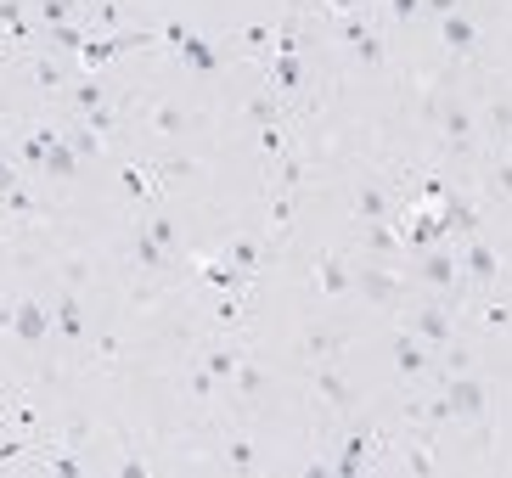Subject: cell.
Segmentation results:
<instances>
[{"label": "cell", "instance_id": "obj_1", "mask_svg": "<svg viewBox=\"0 0 512 478\" xmlns=\"http://www.w3.org/2000/svg\"><path fill=\"white\" fill-rule=\"evenodd\" d=\"M434 383L445 389L456 422H467V428H490V383L473 377V366H467V372H439L434 366Z\"/></svg>", "mask_w": 512, "mask_h": 478}, {"label": "cell", "instance_id": "obj_2", "mask_svg": "<svg viewBox=\"0 0 512 478\" xmlns=\"http://www.w3.org/2000/svg\"><path fill=\"white\" fill-rule=\"evenodd\" d=\"M434 124H439V141H445V152L451 158H473V147H479V124H473V113H467L462 96H439L434 102Z\"/></svg>", "mask_w": 512, "mask_h": 478}, {"label": "cell", "instance_id": "obj_3", "mask_svg": "<svg viewBox=\"0 0 512 478\" xmlns=\"http://www.w3.org/2000/svg\"><path fill=\"white\" fill-rule=\"evenodd\" d=\"M434 29H439V45L451 51L456 62H479L484 57V29L467 17V6H456V12L434 17Z\"/></svg>", "mask_w": 512, "mask_h": 478}, {"label": "cell", "instance_id": "obj_4", "mask_svg": "<svg viewBox=\"0 0 512 478\" xmlns=\"http://www.w3.org/2000/svg\"><path fill=\"white\" fill-rule=\"evenodd\" d=\"M406 327L417 332L422 344L434 349H445V344H456V321H451V304H439V299H422V304H411L406 310Z\"/></svg>", "mask_w": 512, "mask_h": 478}, {"label": "cell", "instance_id": "obj_5", "mask_svg": "<svg viewBox=\"0 0 512 478\" xmlns=\"http://www.w3.org/2000/svg\"><path fill=\"white\" fill-rule=\"evenodd\" d=\"M501 276H507V265H501V254L490 248V242L473 231V237L462 242V282H473L479 293H490V287H501Z\"/></svg>", "mask_w": 512, "mask_h": 478}, {"label": "cell", "instance_id": "obj_6", "mask_svg": "<svg viewBox=\"0 0 512 478\" xmlns=\"http://www.w3.org/2000/svg\"><path fill=\"white\" fill-rule=\"evenodd\" d=\"M411 276H417L422 287H434V293H456V287H462V254H451L445 242H439V248H422Z\"/></svg>", "mask_w": 512, "mask_h": 478}, {"label": "cell", "instance_id": "obj_7", "mask_svg": "<svg viewBox=\"0 0 512 478\" xmlns=\"http://www.w3.org/2000/svg\"><path fill=\"white\" fill-rule=\"evenodd\" d=\"M310 389L321 394V405H327V411H355V405H361V394L349 389V377L338 372V360H310Z\"/></svg>", "mask_w": 512, "mask_h": 478}, {"label": "cell", "instance_id": "obj_8", "mask_svg": "<svg viewBox=\"0 0 512 478\" xmlns=\"http://www.w3.org/2000/svg\"><path fill=\"white\" fill-rule=\"evenodd\" d=\"M6 332H12L17 344H46L51 338V310L40 299H17L12 315H6Z\"/></svg>", "mask_w": 512, "mask_h": 478}, {"label": "cell", "instance_id": "obj_9", "mask_svg": "<svg viewBox=\"0 0 512 478\" xmlns=\"http://www.w3.org/2000/svg\"><path fill=\"white\" fill-rule=\"evenodd\" d=\"M394 366H400L406 383H422V377H434V349L422 344L411 327H400L394 332Z\"/></svg>", "mask_w": 512, "mask_h": 478}, {"label": "cell", "instance_id": "obj_10", "mask_svg": "<svg viewBox=\"0 0 512 478\" xmlns=\"http://www.w3.org/2000/svg\"><path fill=\"white\" fill-rule=\"evenodd\" d=\"M349 209H355V220H361V225H372V220L400 214V203H394L389 180H361V186H355V197H349Z\"/></svg>", "mask_w": 512, "mask_h": 478}, {"label": "cell", "instance_id": "obj_11", "mask_svg": "<svg viewBox=\"0 0 512 478\" xmlns=\"http://www.w3.org/2000/svg\"><path fill=\"white\" fill-rule=\"evenodd\" d=\"M355 293H366L372 304H383V310H389V304H400V293H406V287H400V276H394L383 259H372V265H355Z\"/></svg>", "mask_w": 512, "mask_h": 478}, {"label": "cell", "instance_id": "obj_12", "mask_svg": "<svg viewBox=\"0 0 512 478\" xmlns=\"http://www.w3.org/2000/svg\"><path fill=\"white\" fill-rule=\"evenodd\" d=\"M51 332H57L62 344H74V349H79V338H85V304H79L74 282H62L57 304H51Z\"/></svg>", "mask_w": 512, "mask_h": 478}, {"label": "cell", "instance_id": "obj_13", "mask_svg": "<svg viewBox=\"0 0 512 478\" xmlns=\"http://www.w3.org/2000/svg\"><path fill=\"white\" fill-rule=\"evenodd\" d=\"M316 287L327 299H349V293H355V265H349L344 254H321L316 259Z\"/></svg>", "mask_w": 512, "mask_h": 478}, {"label": "cell", "instance_id": "obj_14", "mask_svg": "<svg viewBox=\"0 0 512 478\" xmlns=\"http://www.w3.org/2000/svg\"><path fill=\"white\" fill-rule=\"evenodd\" d=\"M361 248H366L372 259H383V265H389V259H400V254H406L400 220H394V214H389V220H372V225H366V237H361Z\"/></svg>", "mask_w": 512, "mask_h": 478}, {"label": "cell", "instance_id": "obj_15", "mask_svg": "<svg viewBox=\"0 0 512 478\" xmlns=\"http://www.w3.org/2000/svg\"><path fill=\"white\" fill-rule=\"evenodd\" d=\"M29 79L46 90V96H68V85H74L79 74H68V68H62L51 51H34V57H29Z\"/></svg>", "mask_w": 512, "mask_h": 478}, {"label": "cell", "instance_id": "obj_16", "mask_svg": "<svg viewBox=\"0 0 512 478\" xmlns=\"http://www.w3.org/2000/svg\"><path fill=\"white\" fill-rule=\"evenodd\" d=\"M51 141H57V124H34L23 141H17V164L34 169V175H46V158H51Z\"/></svg>", "mask_w": 512, "mask_h": 478}, {"label": "cell", "instance_id": "obj_17", "mask_svg": "<svg viewBox=\"0 0 512 478\" xmlns=\"http://www.w3.org/2000/svg\"><path fill=\"white\" fill-rule=\"evenodd\" d=\"M175 57H181L192 74H220V62H226V57H220V45L203 40V34H186V40L175 45Z\"/></svg>", "mask_w": 512, "mask_h": 478}, {"label": "cell", "instance_id": "obj_18", "mask_svg": "<svg viewBox=\"0 0 512 478\" xmlns=\"http://www.w3.org/2000/svg\"><path fill=\"white\" fill-rule=\"evenodd\" d=\"M119 186H124V197H136V203H164V197H169L164 180L147 175L141 164H124V169H119Z\"/></svg>", "mask_w": 512, "mask_h": 478}, {"label": "cell", "instance_id": "obj_19", "mask_svg": "<svg viewBox=\"0 0 512 478\" xmlns=\"http://www.w3.org/2000/svg\"><path fill=\"white\" fill-rule=\"evenodd\" d=\"M372 434H349L344 439V445H338V462H332V478H355V473H366V467H372V462H366V456H372Z\"/></svg>", "mask_w": 512, "mask_h": 478}, {"label": "cell", "instance_id": "obj_20", "mask_svg": "<svg viewBox=\"0 0 512 478\" xmlns=\"http://www.w3.org/2000/svg\"><path fill=\"white\" fill-rule=\"evenodd\" d=\"M242 360H248V349H242V344H209V355H203V372H209L214 383H231Z\"/></svg>", "mask_w": 512, "mask_h": 478}, {"label": "cell", "instance_id": "obj_21", "mask_svg": "<svg viewBox=\"0 0 512 478\" xmlns=\"http://www.w3.org/2000/svg\"><path fill=\"white\" fill-rule=\"evenodd\" d=\"M34 23L57 29V23H85V0H34Z\"/></svg>", "mask_w": 512, "mask_h": 478}, {"label": "cell", "instance_id": "obj_22", "mask_svg": "<svg viewBox=\"0 0 512 478\" xmlns=\"http://www.w3.org/2000/svg\"><path fill=\"white\" fill-rule=\"evenodd\" d=\"M130 259H136V270H147V276H158V270H169V254L158 248V242L141 231V225H130Z\"/></svg>", "mask_w": 512, "mask_h": 478}, {"label": "cell", "instance_id": "obj_23", "mask_svg": "<svg viewBox=\"0 0 512 478\" xmlns=\"http://www.w3.org/2000/svg\"><path fill=\"white\" fill-rule=\"evenodd\" d=\"M484 186L496 203H512V158L507 152H484Z\"/></svg>", "mask_w": 512, "mask_h": 478}, {"label": "cell", "instance_id": "obj_24", "mask_svg": "<svg viewBox=\"0 0 512 478\" xmlns=\"http://www.w3.org/2000/svg\"><path fill=\"white\" fill-rule=\"evenodd\" d=\"M74 175H79V152L57 124V141H51V158H46V180H74Z\"/></svg>", "mask_w": 512, "mask_h": 478}, {"label": "cell", "instance_id": "obj_25", "mask_svg": "<svg viewBox=\"0 0 512 478\" xmlns=\"http://www.w3.org/2000/svg\"><path fill=\"white\" fill-rule=\"evenodd\" d=\"M220 456H226L231 473H259V467H265V456H259L254 439H226V445H220Z\"/></svg>", "mask_w": 512, "mask_h": 478}, {"label": "cell", "instance_id": "obj_26", "mask_svg": "<svg viewBox=\"0 0 512 478\" xmlns=\"http://www.w3.org/2000/svg\"><path fill=\"white\" fill-rule=\"evenodd\" d=\"M479 327H484V332H512V299L479 293Z\"/></svg>", "mask_w": 512, "mask_h": 478}, {"label": "cell", "instance_id": "obj_27", "mask_svg": "<svg viewBox=\"0 0 512 478\" xmlns=\"http://www.w3.org/2000/svg\"><path fill=\"white\" fill-rule=\"evenodd\" d=\"M0 23H6V34H12V40H34V34H40V23L23 12V0H0Z\"/></svg>", "mask_w": 512, "mask_h": 478}, {"label": "cell", "instance_id": "obj_28", "mask_svg": "<svg viewBox=\"0 0 512 478\" xmlns=\"http://www.w3.org/2000/svg\"><path fill=\"white\" fill-rule=\"evenodd\" d=\"M141 231H147L164 254H175V248H181V225L169 220V214H147V220H141Z\"/></svg>", "mask_w": 512, "mask_h": 478}, {"label": "cell", "instance_id": "obj_29", "mask_svg": "<svg viewBox=\"0 0 512 478\" xmlns=\"http://www.w3.org/2000/svg\"><path fill=\"white\" fill-rule=\"evenodd\" d=\"M501 135H512V102H490V113H484V141L496 147Z\"/></svg>", "mask_w": 512, "mask_h": 478}, {"label": "cell", "instance_id": "obj_30", "mask_svg": "<svg viewBox=\"0 0 512 478\" xmlns=\"http://www.w3.org/2000/svg\"><path fill=\"white\" fill-rule=\"evenodd\" d=\"M248 124H282V102H276V90H265V96H254V102H248Z\"/></svg>", "mask_w": 512, "mask_h": 478}, {"label": "cell", "instance_id": "obj_31", "mask_svg": "<svg viewBox=\"0 0 512 478\" xmlns=\"http://www.w3.org/2000/svg\"><path fill=\"white\" fill-rule=\"evenodd\" d=\"M147 124H152V135H181L192 119H186L181 107H152V119H147Z\"/></svg>", "mask_w": 512, "mask_h": 478}, {"label": "cell", "instance_id": "obj_32", "mask_svg": "<svg viewBox=\"0 0 512 478\" xmlns=\"http://www.w3.org/2000/svg\"><path fill=\"white\" fill-rule=\"evenodd\" d=\"M226 259H231L237 270H248V276H254V265H259V237H237V242L226 248Z\"/></svg>", "mask_w": 512, "mask_h": 478}, {"label": "cell", "instance_id": "obj_33", "mask_svg": "<svg viewBox=\"0 0 512 478\" xmlns=\"http://www.w3.org/2000/svg\"><path fill=\"white\" fill-rule=\"evenodd\" d=\"M349 57L361 62V68H383V62H389V51H383V40H377V34H366L361 45H349Z\"/></svg>", "mask_w": 512, "mask_h": 478}, {"label": "cell", "instance_id": "obj_34", "mask_svg": "<svg viewBox=\"0 0 512 478\" xmlns=\"http://www.w3.org/2000/svg\"><path fill=\"white\" fill-rule=\"evenodd\" d=\"M259 152H265V158H287V130L282 124H259Z\"/></svg>", "mask_w": 512, "mask_h": 478}, {"label": "cell", "instance_id": "obj_35", "mask_svg": "<svg viewBox=\"0 0 512 478\" xmlns=\"http://www.w3.org/2000/svg\"><path fill=\"white\" fill-rule=\"evenodd\" d=\"M40 467H46V473H62V478H79V473H85V462H79L74 450H46V462H40Z\"/></svg>", "mask_w": 512, "mask_h": 478}, {"label": "cell", "instance_id": "obj_36", "mask_svg": "<svg viewBox=\"0 0 512 478\" xmlns=\"http://www.w3.org/2000/svg\"><path fill=\"white\" fill-rule=\"evenodd\" d=\"M400 456H406V462H400L406 473H439V462H434V450L428 445H406Z\"/></svg>", "mask_w": 512, "mask_h": 478}, {"label": "cell", "instance_id": "obj_37", "mask_svg": "<svg viewBox=\"0 0 512 478\" xmlns=\"http://www.w3.org/2000/svg\"><path fill=\"white\" fill-rule=\"evenodd\" d=\"M231 383H237V394H259V383H265V366H259V360H242Z\"/></svg>", "mask_w": 512, "mask_h": 478}, {"label": "cell", "instance_id": "obj_38", "mask_svg": "<svg viewBox=\"0 0 512 478\" xmlns=\"http://www.w3.org/2000/svg\"><path fill=\"white\" fill-rule=\"evenodd\" d=\"M17 456H40V450H34V439H29V434H17V439H0V467H12Z\"/></svg>", "mask_w": 512, "mask_h": 478}, {"label": "cell", "instance_id": "obj_39", "mask_svg": "<svg viewBox=\"0 0 512 478\" xmlns=\"http://www.w3.org/2000/svg\"><path fill=\"white\" fill-rule=\"evenodd\" d=\"M242 45H254V51H271V45H276V29H271V23H254V29H242Z\"/></svg>", "mask_w": 512, "mask_h": 478}, {"label": "cell", "instance_id": "obj_40", "mask_svg": "<svg viewBox=\"0 0 512 478\" xmlns=\"http://www.w3.org/2000/svg\"><path fill=\"white\" fill-rule=\"evenodd\" d=\"M383 12H394V23H417V17H422V0H389Z\"/></svg>", "mask_w": 512, "mask_h": 478}, {"label": "cell", "instance_id": "obj_41", "mask_svg": "<svg viewBox=\"0 0 512 478\" xmlns=\"http://www.w3.org/2000/svg\"><path fill=\"white\" fill-rule=\"evenodd\" d=\"M237 310H242V304H237V299H231V293H226V299L214 304V327H237Z\"/></svg>", "mask_w": 512, "mask_h": 478}, {"label": "cell", "instance_id": "obj_42", "mask_svg": "<svg viewBox=\"0 0 512 478\" xmlns=\"http://www.w3.org/2000/svg\"><path fill=\"white\" fill-rule=\"evenodd\" d=\"M17 186H23V180H17L12 158H0V197H6V192H17Z\"/></svg>", "mask_w": 512, "mask_h": 478}, {"label": "cell", "instance_id": "obj_43", "mask_svg": "<svg viewBox=\"0 0 512 478\" xmlns=\"http://www.w3.org/2000/svg\"><path fill=\"white\" fill-rule=\"evenodd\" d=\"M456 6H462V0H422V12L428 17H445V12H456Z\"/></svg>", "mask_w": 512, "mask_h": 478}, {"label": "cell", "instance_id": "obj_44", "mask_svg": "<svg viewBox=\"0 0 512 478\" xmlns=\"http://www.w3.org/2000/svg\"><path fill=\"white\" fill-rule=\"evenodd\" d=\"M366 6H389V0H366Z\"/></svg>", "mask_w": 512, "mask_h": 478}]
</instances>
